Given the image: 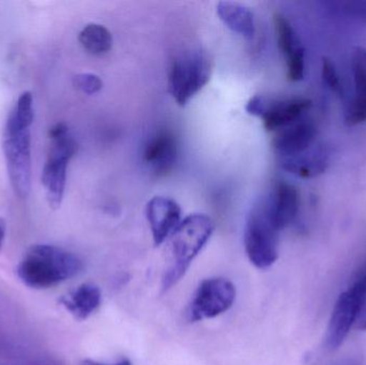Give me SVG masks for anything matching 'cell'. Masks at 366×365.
Here are the masks:
<instances>
[{"label": "cell", "instance_id": "obj_14", "mask_svg": "<svg viewBox=\"0 0 366 365\" xmlns=\"http://www.w3.org/2000/svg\"><path fill=\"white\" fill-rule=\"evenodd\" d=\"M102 301V294L97 285L84 283L68 295L60 298L61 306L77 321L92 316Z\"/></svg>", "mask_w": 366, "mask_h": 365}, {"label": "cell", "instance_id": "obj_21", "mask_svg": "<svg viewBox=\"0 0 366 365\" xmlns=\"http://www.w3.org/2000/svg\"><path fill=\"white\" fill-rule=\"evenodd\" d=\"M73 85L79 91L86 94H96L102 89L103 83L98 75L92 73H81L75 75Z\"/></svg>", "mask_w": 366, "mask_h": 365}, {"label": "cell", "instance_id": "obj_6", "mask_svg": "<svg viewBox=\"0 0 366 365\" xmlns=\"http://www.w3.org/2000/svg\"><path fill=\"white\" fill-rule=\"evenodd\" d=\"M212 60L204 51L182 54L172 62L169 91L174 100L184 106L210 81Z\"/></svg>", "mask_w": 366, "mask_h": 365}, {"label": "cell", "instance_id": "obj_27", "mask_svg": "<svg viewBox=\"0 0 366 365\" xmlns=\"http://www.w3.org/2000/svg\"><path fill=\"white\" fill-rule=\"evenodd\" d=\"M6 223L4 218H0V251L4 246V239H6Z\"/></svg>", "mask_w": 366, "mask_h": 365}, {"label": "cell", "instance_id": "obj_8", "mask_svg": "<svg viewBox=\"0 0 366 365\" xmlns=\"http://www.w3.org/2000/svg\"><path fill=\"white\" fill-rule=\"evenodd\" d=\"M236 300V287L227 279L211 278L202 281L194 295L189 310L191 321L214 319L227 312Z\"/></svg>", "mask_w": 366, "mask_h": 365}, {"label": "cell", "instance_id": "obj_1", "mask_svg": "<svg viewBox=\"0 0 366 365\" xmlns=\"http://www.w3.org/2000/svg\"><path fill=\"white\" fill-rule=\"evenodd\" d=\"M81 268V259L73 253L49 244H36L26 251L16 272L26 286L46 289L70 280Z\"/></svg>", "mask_w": 366, "mask_h": 365}, {"label": "cell", "instance_id": "obj_20", "mask_svg": "<svg viewBox=\"0 0 366 365\" xmlns=\"http://www.w3.org/2000/svg\"><path fill=\"white\" fill-rule=\"evenodd\" d=\"M13 117L26 126H31L34 122V98L31 92L25 91L19 96L12 113Z\"/></svg>", "mask_w": 366, "mask_h": 365}, {"label": "cell", "instance_id": "obj_26", "mask_svg": "<svg viewBox=\"0 0 366 365\" xmlns=\"http://www.w3.org/2000/svg\"><path fill=\"white\" fill-rule=\"evenodd\" d=\"M355 328L358 330H362V331H366V304L361 309L360 313H359L358 317H357Z\"/></svg>", "mask_w": 366, "mask_h": 365}, {"label": "cell", "instance_id": "obj_13", "mask_svg": "<svg viewBox=\"0 0 366 365\" xmlns=\"http://www.w3.org/2000/svg\"><path fill=\"white\" fill-rule=\"evenodd\" d=\"M315 137V124L299 120L296 124L277 131L273 139V148L283 158L298 156L309 149Z\"/></svg>", "mask_w": 366, "mask_h": 365}, {"label": "cell", "instance_id": "obj_28", "mask_svg": "<svg viewBox=\"0 0 366 365\" xmlns=\"http://www.w3.org/2000/svg\"><path fill=\"white\" fill-rule=\"evenodd\" d=\"M81 365H133V364H132V362L130 361V360L124 359V360H122V361L117 362V364H100V362H96V361H94V360H84V361L81 362Z\"/></svg>", "mask_w": 366, "mask_h": 365}, {"label": "cell", "instance_id": "obj_5", "mask_svg": "<svg viewBox=\"0 0 366 365\" xmlns=\"http://www.w3.org/2000/svg\"><path fill=\"white\" fill-rule=\"evenodd\" d=\"M366 304V261L352 284L340 295L329 321L325 336V349L335 351L343 345L355 327L361 309Z\"/></svg>", "mask_w": 366, "mask_h": 365}, {"label": "cell", "instance_id": "obj_17", "mask_svg": "<svg viewBox=\"0 0 366 365\" xmlns=\"http://www.w3.org/2000/svg\"><path fill=\"white\" fill-rule=\"evenodd\" d=\"M81 46L92 55L101 56L109 53L113 46L111 32L100 24H88L79 34Z\"/></svg>", "mask_w": 366, "mask_h": 365}, {"label": "cell", "instance_id": "obj_7", "mask_svg": "<svg viewBox=\"0 0 366 365\" xmlns=\"http://www.w3.org/2000/svg\"><path fill=\"white\" fill-rule=\"evenodd\" d=\"M277 234L271 222L266 201L254 206L244 229V248L249 261L258 269H268L279 257Z\"/></svg>", "mask_w": 366, "mask_h": 365}, {"label": "cell", "instance_id": "obj_12", "mask_svg": "<svg viewBox=\"0 0 366 365\" xmlns=\"http://www.w3.org/2000/svg\"><path fill=\"white\" fill-rule=\"evenodd\" d=\"M311 106L312 102L307 99L275 101L266 96V104L260 117L264 120L266 130L274 132L298 122Z\"/></svg>", "mask_w": 366, "mask_h": 365}, {"label": "cell", "instance_id": "obj_24", "mask_svg": "<svg viewBox=\"0 0 366 365\" xmlns=\"http://www.w3.org/2000/svg\"><path fill=\"white\" fill-rule=\"evenodd\" d=\"M322 75L325 83L332 91L339 92L341 90L339 74L335 70V64L328 58H322Z\"/></svg>", "mask_w": 366, "mask_h": 365}, {"label": "cell", "instance_id": "obj_11", "mask_svg": "<svg viewBox=\"0 0 366 365\" xmlns=\"http://www.w3.org/2000/svg\"><path fill=\"white\" fill-rule=\"evenodd\" d=\"M264 201L271 222L280 231L294 222L298 214L300 197L294 186L280 181L275 184L270 197Z\"/></svg>", "mask_w": 366, "mask_h": 365}, {"label": "cell", "instance_id": "obj_2", "mask_svg": "<svg viewBox=\"0 0 366 365\" xmlns=\"http://www.w3.org/2000/svg\"><path fill=\"white\" fill-rule=\"evenodd\" d=\"M213 231L214 223L206 214H191L183 219L171 236L172 265L163 276V291L171 289L185 276L194 259L208 244Z\"/></svg>", "mask_w": 366, "mask_h": 365}, {"label": "cell", "instance_id": "obj_16", "mask_svg": "<svg viewBox=\"0 0 366 365\" xmlns=\"http://www.w3.org/2000/svg\"><path fill=\"white\" fill-rule=\"evenodd\" d=\"M328 166V159L322 150L282 159V167L285 171L301 178H313L322 175Z\"/></svg>", "mask_w": 366, "mask_h": 365}, {"label": "cell", "instance_id": "obj_23", "mask_svg": "<svg viewBox=\"0 0 366 365\" xmlns=\"http://www.w3.org/2000/svg\"><path fill=\"white\" fill-rule=\"evenodd\" d=\"M345 121L348 126H357L366 121V100L355 98L346 109Z\"/></svg>", "mask_w": 366, "mask_h": 365}, {"label": "cell", "instance_id": "obj_10", "mask_svg": "<svg viewBox=\"0 0 366 365\" xmlns=\"http://www.w3.org/2000/svg\"><path fill=\"white\" fill-rule=\"evenodd\" d=\"M178 156V141L172 131L162 129L148 139L144 148V162L156 175H167Z\"/></svg>", "mask_w": 366, "mask_h": 365}, {"label": "cell", "instance_id": "obj_22", "mask_svg": "<svg viewBox=\"0 0 366 365\" xmlns=\"http://www.w3.org/2000/svg\"><path fill=\"white\" fill-rule=\"evenodd\" d=\"M287 64V79L290 81H299L305 77V49L301 47L292 56L286 58Z\"/></svg>", "mask_w": 366, "mask_h": 365}, {"label": "cell", "instance_id": "obj_9", "mask_svg": "<svg viewBox=\"0 0 366 365\" xmlns=\"http://www.w3.org/2000/svg\"><path fill=\"white\" fill-rule=\"evenodd\" d=\"M146 216L156 246H160L171 238L182 221L180 206L164 196H156L148 201Z\"/></svg>", "mask_w": 366, "mask_h": 365}, {"label": "cell", "instance_id": "obj_18", "mask_svg": "<svg viewBox=\"0 0 366 365\" xmlns=\"http://www.w3.org/2000/svg\"><path fill=\"white\" fill-rule=\"evenodd\" d=\"M274 26L277 44H279L280 51L285 56V58L290 57L295 51L301 49L292 25L284 15L279 14V13L274 15Z\"/></svg>", "mask_w": 366, "mask_h": 365}, {"label": "cell", "instance_id": "obj_19", "mask_svg": "<svg viewBox=\"0 0 366 365\" xmlns=\"http://www.w3.org/2000/svg\"><path fill=\"white\" fill-rule=\"evenodd\" d=\"M352 72H354L356 96L366 100V49L356 47L352 54Z\"/></svg>", "mask_w": 366, "mask_h": 365}, {"label": "cell", "instance_id": "obj_3", "mask_svg": "<svg viewBox=\"0 0 366 365\" xmlns=\"http://www.w3.org/2000/svg\"><path fill=\"white\" fill-rule=\"evenodd\" d=\"M49 146L46 162L42 171L47 203L53 209H58L64 199L69 162L77 151V144L68 126L57 124L49 130Z\"/></svg>", "mask_w": 366, "mask_h": 365}, {"label": "cell", "instance_id": "obj_15", "mask_svg": "<svg viewBox=\"0 0 366 365\" xmlns=\"http://www.w3.org/2000/svg\"><path fill=\"white\" fill-rule=\"evenodd\" d=\"M219 19L232 31L240 34L243 38H254L255 34V19L253 12L247 6L234 1H219L217 6Z\"/></svg>", "mask_w": 366, "mask_h": 365}, {"label": "cell", "instance_id": "obj_25", "mask_svg": "<svg viewBox=\"0 0 366 365\" xmlns=\"http://www.w3.org/2000/svg\"><path fill=\"white\" fill-rule=\"evenodd\" d=\"M325 365H361V361L358 357L352 356V357H344L342 359L335 360V361Z\"/></svg>", "mask_w": 366, "mask_h": 365}, {"label": "cell", "instance_id": "obj_4", "mask_svg": "<svg viewBox=\"0 0 366 365\" xmlns=\"http://www.w3.org/2000/svg\"><path fill=\"white\" fill-rule=\"evenodd\" d=\"M4 152L13 190L26 199L31 188V134L30 126L19 124L12 114L4 128Z\"/></svg>", "mask_w": 366, "mask_h": 365}]
</instances>
